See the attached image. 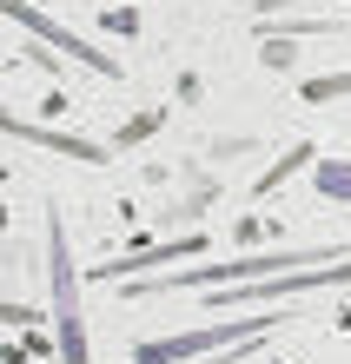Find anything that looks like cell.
Masks as SVG:
<instances>
[{
  "mask_svg": "<svg viewBox=\"0 0 351 364\" xmlns=\"http://www.w3.org/2000/svg\"><path fill=\"white\" fill-rule=\"evenodd\" d=\"M351 93V73H325V80H305V100H338Z\"/></svg>",
  "mask_w": 351,
  "mask_h": 364,
  "instance_id": "ba28073f",
  "label": "cell"
},
{
  "mask_svg": "<svg viewBox=\"0 0 351 364\" xmlns=\"http://www.w3.org/2000/svg\"><path fill=\"white\" fill-rule=\"evenodd\" d=\"M47 272H53V351L60 364H86V318H80V272L60 212L47 219Z\"/></svg>",
  "mask_w": 351,
  "mask_h": 364,
  "instance_id": "6da1fadb",
  "label": "cell"
},
{
  "mask_svg": "<svg viewBox=\"0 0 351 364\" xmlns=\"http://www.w3.org/2000/svg\"><path fill=\"white\" fill-rule=\"evenodd\" d=\"M0 225H7V212H0Z\"/></svg>",
  "mask_w": 351,
  "mask_h": 364,
  "instance_id": "8fae6325",
  "label": "cell"
},
{
  "mask_svg": "<svg viewBox=\"0 0 351 364\" xmlns=\"http://www.w3.org/2000/svg\"><path fill=\"white\" fill-rule=\"evenodd\" d=\"M258 7H266V14H272V0H258Z\"/></svg>",
  "mask_w": 351,
  "mask_h": 364,
  "instance_id": "30bf717a",
  "label": "cell"
},
{
  "mask_svg": "<svg viewBox=\"0 0 351 364\" xmlns=\"http://www.w3.org/2000/svg\"><path fill=\"white\" fill-rule=\"evenodd\" d=\"M318 285H351V265H312V272H272V278H246V285H219L212 305H278V298H305Z\"/></svg>",
  "mask_w": 351,
  "mask_h": 364,
  "instance_id": "3957f363",
  "label": "cell"
},
{
  "mask_svg": "<svg viewBox=\"0 0 351 364\" xmlns=\"http://www.w3.org/2000/svg\"><path fill=\"white\" fill-rule=\"evenodd\" d=\"M0 133H14V139H27V146H47V153H67L80 166H106V146L100 139H80V133H53V126H33V119H14V113H0Z\"/></svg>",
  "mask_w": 351,
  "mask_h": 364,
  "instance_id": "5b68a950",
  "label": "cell"
},
{
  "mask_svg": "<svg viewBox=\"0 0 351 364\" xmlns=\"http://www.w3.org/2000/svg\"><path fill=\"white\" fill-rule=\"evenodd\" d=\"M0 325H33V311L14 305V298H0Z\"/></svg>",
  "mask_w": 351,
  "mask_h": 364,
  "instance_id": "9c48e42d",
  "label": "cell"
},
{
  "mask_svg": "<svg viewBox=\"0 0 351 364\" xmlns=\"http://www.w3.org/2000/svg\"><path fill=\"white\" fill-rule=\"evenodd\" d=\"M206 239L199 232H192V239H172V245H152V252H133V259H113V265H100L93 278H140L146 265H172V259H192V252H199Z\"/></svg>",
  "mask_w": 351,
  "mask_h": 364,
  "instance_id": "8992f818",
  "label": "cell"
},
{
  "mask_svg": "<svg viewBox=\"0 0 351 364\" xmlns=\"http://www.w3.org/2000/svg\"><path fill=\"white\" fill-rule=\"evenodd\" d=\"M278 325V311H258V318H219V325H192V331H172V338H146L133 351V364H186V358H212L226 345H252Z\"/></svg>",
  "mask_w": 351,
  "mask_h": 364,
  "instance_id": "7a4b0ae2",
  "label": "cell"
},
{
  "mask_svg": "<svg viewBox=\"0 0 351 364\" xmlns=\"http://www.w3.org/2000/svg\"><path fill=\"white\" fill-rule=\"evenodd\" d=\"M272 364H285V358H272Z\"/></svg>",
  "mask_w": 351,
  "mask_h": 364,
  "instance_id": "7c38bea8",
  "label": "cell"
},
{
  "mask_svg": "<svg viewBox=\"0 0 351 364\" xmlns=\"http://www.w3.org/2000/svg\"><path fill=\"white\" fill-rule=\"evenodd\" d=\"M312 186L325 192V199L351 205V159H318V166H312Z\"/></svg>",
  "mask_w": 351,
  "mask_h": 364,
  "instance_id": "52a82bcc",
  "label": "cell"
},
{
  "mask_svg": "<svg viewBox=\"0 0 351 364\" xmlns=\"http://www.w3.org/2000/svg\"><path fill=\"white\" fill-rule=\"evenodd\" d=\"M0 14H7L14 27H27L33 40H47V47H60L67 60H80V67H93L100 80H120V60H113V53H100L93 40H80L73 27H60V20H47V14L33 7V0H0Z\"/></svg>",
  "mask_w": 351,
  "mask_h": 364,
  "instance_id": "277c9868",
  "label": "cell"
}]
</instances>
